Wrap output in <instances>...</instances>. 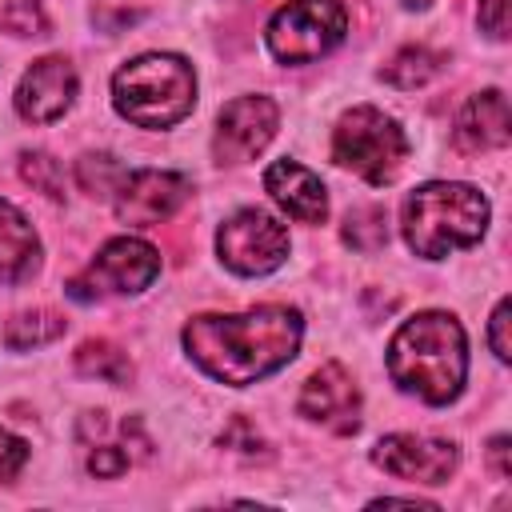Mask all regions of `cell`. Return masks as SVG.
Here are the masks:
<instances>
[{"label": "cell", "mask_w": 512, "mask_h": 512, "mask_svg": "<svg viewBox=\"0 0 512 512\" xmlns=\"http://www.w3.org/2000/svg\"><path fill=\"white\" fill-rule=\"evenodd\" d=\"M488 456H492V464H496V472H500V476H508V472H512V464H508V436H496V440L488 444Z\"/></svg>", "instance_id": "obj_29"}, {"label": "cell", "mask_w": 512, "mask_h": 512, "mask_svg": "<svg viewBox=\"0 0 512 512\" xmlns=\"http://www.w3.org/2000/svg\"><path fill=\"white\" fill-rule=\"evenodd\" d=\"M88 472L96 476V480H112V476H120V472H128V452H120V448H92L88 452Z\"/></svg>", "instance_id": "obj_26"}, {"label": "cell", "mask_w": 512, "mask_h": 512, "mask_svg": "<svg viewBox=\"0 0 512 512\" xmlns=\"http://www.w3.org/2000/svg\"><path fill=\"white\" fill-rule=\"evenodd\" d=\"M344 240L356 248V252H376L388 244V212L380 204H364V208H352L348 220H344Z\"/></svg>", "instance_id": "obj_20"}, {"label": "cell", "mask_w": 512, "mask_h": 512, "mask_svg": "<svg viewBox=\"0 0 512 512\" xmlns=\"http://www.w3.org/2000/svg\"><path fill=\"white\" fill-rule=\"evenodd\" d=\"M156 272H160V252L148 240L116 236L96 252V260L80 276L64 284V292L80 304L100 296H136L156 280Z\"/></svg>", "instance_id": "obj_7"}, {"label": "cell", "mask_w": 512, "mask_h": 512, "mask_svg": "<svg viewBox=\"0 0 512 512\" xmlns=\"http://www.w3.org/2000/svg\"><path fill=\"white\" fill-rule=\"evenodd\" d=\"M348 32V12L340 0H288L268 20V52L280 64H312L328 56Z\"/></svg>", "instance_id": "obj_6"}, {"label": "cell", "mask_w": 512, "mask_h": 512, "mask_svg": "<svg viewBox=\"0 0 512 512\" xmlns=\"http://www.w3.org/2000/svg\"><path fill=\"white\" fill-rule=\"evenodd\" d=\"M264 188L268 196L300 224H320L328 216V192H324V180L304 168L300 160H272L268 172H264Z\"/></svg>", "instance_id": "obj_14"}, {"label": "cell", "mask_w": 512, "mask_h": 512, "mask_svg": "<svg viewBox=\"0 0 512 512\" xmlns=\"http://www.w3.org/2000/svg\"><path fill=\"white\" fill-rule=\"evenodd\" d=\"M512 316V304L508 300H500L496 308H492V320H488V348L496 352V360H504L508 364V356H512V340H508V320Z\"/></svg>", "instance_id": "obj_24"}, {"label": "cell", "mask_w": 512, "mask_h": 512, "mask_svg": "<svg viewBox=\"0 0 512 512\" xmlns=\"http://www.w3.org/2000/svg\"><path fill=\"white\" fill-rule=\"evenodd\" d=\"M64 316L60 312H48V308H36V312H20L4 324V344L12 352H28V348H40V344H52L64 336Z\"/></svg>", "instance_id": "obj_19"}, {"label": "cell", "mask_w": 512, "mask_h": 512, "mask_svg": "<svg viewBox=\"0 0 512 512\" xmlns=\"http://www.w3.org/2000/svg\"><path fill=\"white\" fill-rule=\"evenodd\" d=\"M404 240L424 260H444L452 248H468L488 228V200L460 180H432L408 192L400 212Z\"/></svg>", "instance_id": "obj_3"}, {"label": "cell", "mask_w": 512, "mask_h": 512, "mask_svg": "<svg viewBox=\"0 0 512 512\" xmlns=\"http://www.w3.org/2000/svg\"><path fill=\"white\" fill-rule=\"evenodd\" d=\"M188 192L192 188L180 172L136 168V172H124L120 188L112 192V208H116V220L128 228H152V224L168 220L188 200Z\"/></svg>", "instance_id": "obj_10"}, {"label": "cell", "mask_w": 512, "mask_h": 512, "mask_svg": "<svg viewBox=\"0 0 512 512\" xmlns=\"http://www.w3.org/2000/svg\"><path fill=\"white\" fill-rule=\"evenodd\" d=\"M296 408H300V416L316 420L320 428H328V432H336V436H348V432L360 428V388H356V380L348 376V368L336 364V360L320 364V368L304 380Z\"/></svg>", "instance_id": "obj_12"}, {"label": "cell", "mask_w": 512, "mask_h": 512, "mask_svg": "<svg viewBox=\"0 0 512 512\" xmlns=\"http://www.w3.org/2000/svg\"><path fill=\"white\" fill-rule=\"evenodd\" d=\"M76 88H80L76 68L64 56H44V60H36L20 76V84H16V112L24 120H32V124H52V120H60L72 108Z\"/></svg>", "instance_id": "obj_13"}, {"label": "cell", "mask_w": 512, "mask_h": 512, "mask_svg": "<svg viewBox=\"0 0 512 512\" xmlns=\"http://www.w3.org/2000/svg\"><path fill=\"white\" fill-rule=\"evenodd\" d=\"M220 444L224 448H232V452H244V456H256L264 444H260V436H256V428L244 420V416H236L224 432H220Z\"/></svg>", "instance_id": "obj_25"}, {"label": "cell", "mask_w": 512, "mask_h": 512, "mask_svg": "<svg viewBox=\"0 0 512 512\" xmlns=\"http://www.w3.org/2000/svg\"><path fill=\"white\" fill-rule=\"evenodd\" d=\"M280 124V108L268 96H236L232 104H224L220 120H216V136H212V156L220 164H244L252 156H260L268 148V140L276 136Z\"/></svg>", "instance_id": "obj_9"}, {"label": "cell", "mask_w": 512, "mask_h": 512, "mask_svg": "<svg viewBox=\"0 0 512 512\" xmlns=\"http://www.w3.org/2000/svg\"><path fill=\"white\" fill-rule=\"evenodd\" d=\"M36 264H40V240L28 216L16 204L0 200V280L20 284L36 272Z\"/></svg>", "instance_id": "obj_16"}, {"label": "cell", "mask_w": 512, "mask_h": 512, "mask_svg": "<svg viewBox=\"0 0 512 512\" xmlns=\"http://www.w3.org/2000/svg\"><path fill=\"white\" fill-rule=\"evenodd\" d=\"M24 460H28V444L8 428H0V480H12L24 468Z\"/></svg>", "instance_id": "obj_27"}, {"label": "cell", "mask_w": 512, "mask_h": 512, "mask_svg": "<svg viewBox=\"0 0 512 512\" xmlns=\"http://www.w3.org/2000/svg\"><path fill=\"white\" fill-rule=\"evenodd\" d=\"M112 104L136 128H172L196 104V72L176 52H144L112 76Z\"/></svg>", "instance_id": "obj_4"}, {"label": "cell", "mask_w": 512, "mask_h": 512, "mask_svg": "<svg viewBox=\"0 0 512 512\" xmlns=\"http://www.w3.org/2000/svg\"><path fill=\"white\" fill-rule=\"evenodd\" d=\"M400 4H404V8H428L432 0H400Z\"/></svg>", "instance_id": "obj_30"}, {"label": "cell", "mask_w": 512, "mask_h": 512, "mask_svg": "<svg viewBox=\"0 0 512 512\" xmlns=\"http://www.w3.org/2000/svg\"><path fill=\"white\" fill-rule=\"evenodd\" d=\"M508 140H512V116H508L504 92L488 88L460 108V116H456V148L460 152H492V148H508Z\"/></svg>", "instance_id": "obj_15"}, {"label": "cell", "mask_w": 512, "mask_h": 512, "mask_svg": "<svg viewBox=\"0 0 512 512\" xmlns=\"http://www.w3.org/2000/svg\"><path fill=\"white\" fill-rule=\"evenodd\" d=\"M76 180H80V188L88 196H112L120 188V180H124V164L116 156H108V152H88L76 164Z\"/></svg>", "instance_id": "obj_21"}, {"label": "cell", "mask_w": 512, "mask_h": 512, "mask_svg": "<svg viewBox=\"0 0 512 512\" xmlns=\"http://www.w3.org/2000/svg\"><path fill=\"white\" fill-rule=\"evenodd\" d=\"M48 20L40 0H0V32L12 36H44Z\"/></svg>", "instance_id": "obj_23"}, {"label": "cell", "mask_w": 512, "mask_h": 512, "mask_svg": "<svg viewBox=\"0 0 512 512\" xmlns=\"http://www.w3.org/2000/svg\"><path fill=\"white\" fill-rule=\"evenodd\" d=\"M372 464L384 468L396 480H412V484H448V476L460 464L456 444L448 440H432V436H416V432H392L384 440H376L372 448Z\"/></svg>", "instance_id": "obj_11"}, {"label": "cell", "mask_w": 512, "mask_h": 512, "mask_svg": "<svg viewBox=\"0 0 512 512\" xmlns=\"http://www.w3.org/2000/svg\"><path fill=\"white\" fill-rule=\"evenodd\" d=\"M404 156H408L404 128L372 104L348 108L332 128V160L368 184H392L396 172L404 168Z\"/></svg>", "instance_id": "obj_5"}, {"label": "cell", "mask_w": 512, "mask_h": 512, "mask_svg": "<svg viewBox=\"0 0 512 512\" xmlns=\"http://www.w3.org/2000/svg\"><path fill=\"white\" fill-rule=\"evenodd\" d=\"M440 72H444V56L432 52V48H424V44H408V48H400V52L380 68V76H384L392 88H404V92L424 88V84L436 80Z\"/></svg>", "instance_id": "obj_17"}, {"label": "cell", "mask_w": 512, "mask_h": 512, "mask_svg": "<svg viewBox=\"0 0 512 512\" xmlns=\"http://www.w3.org/2000/svg\"><path fill=\"white\" fill-rule=\"evenodd\" d=\"M80 376H96L104 384H128L132 380V360L124 348H116L112 340H84L72 356Z\"/></svg>", "instance_id": "obj_18"}, {"label": "cell", "mask_w": 512, "mask_h": 512, "mask_svg": "<svg viewBox=\"0 0 512 512\" xmlns=\"http://www.w3.org/2000/svg\"><path fill=\"white\" fill-rule=\"evenodd\" d=\"M216 252L236 276H268L288 260V228L260 208H240L220 224Z\"/></svg>", "instance_id": "obj_8"}, {"label": "cell", "mask_w": 512, "mask_h": 512, "mask_svg": "<svg viewBox=\"0 0 512 512\" xmlns=\"http://www.w3.org/2000/svg\"><path fill=\"white\" fill-rule=\"evenodd\" d=\"M20 176H24L36 192H44V196H52V200L64 196V168H60L48 152H24V156H20Z\"/></svg>", "instance_id": "obj_22"}, {"label": "cell", "mask_w": 512, "mask_h": 512, "mask_svg": "<svg viewBox=\"0 0 512 512\" xmlns=\"http://www.w3.org/2000/svg\"><path fill=\"white\" fill-rule=\"evenodd\" d=\"M388 376L424 404H452L468 376V340L456 316L416 312L388 340Z\"/></svg>", "instance_id": "obj_2"}, {"label": "cell", "mask_w": 512, "mask_h": 512, "mask_svg": "<svg viewBox=\"0 0 512 512\" xmlns=\"http://www.w3.org/2000/svg\"><path fill=\"white\" fill-rule=\"evenodd\" d=\"M480 28L496 40L508 36V0H480Z\"/></svg>", "instance_id": "obj_28"}, {"label": "cell", "mask_w": 512, "mask_h": 512, "mask_svg": "<svg viewBox=\"0 0 512 512\" xmlns=\"http://www.w3.org/2000/svg\"><path fill=\"white\" fill-rule=\"evenodd\" d=\"M304 336V320L288 304H260L236 316H196L184 324V348L212 380L244 388L284 368Z\"/></svg>", "instance_id": "obj_1"}]
</instances>
